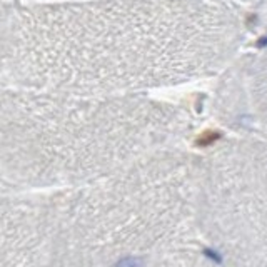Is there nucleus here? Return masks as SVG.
I'll list each match as a JSON object with an SVG mask.
<instances>
[{
    "label": "nucleus",
    "instance_id": "f03ea898",
    "mask_svg": "<svg viewBox=\"0 0 267 267\" xmlns=\"http://www.w3.org/2000/svg\"><path fill=\"white\" fill-rule=\"evenodd\" d=\"M2 167L14 180L102 179L172 149L187 110L141 96H79L2 87Z\"/></svg>",
    "mask_w": 267,
    "mask_h": 267
},
{
    "label": "nucleus",
    "instance_id": "f257e3e1",
    "mask_svg": "<svg viewBox=\"0 0 267 267\" xmlns=\"http://www.w3.org/2000/svg\"><path fill=\"white\" fill-rule=\"evenodd\" d=\"M242 40L214 0H98L5 7L2 87L141 96L217 72Z\"/></svg>",
    "mask_w": 267,
    "mask_h": 267
}]
</instances>
